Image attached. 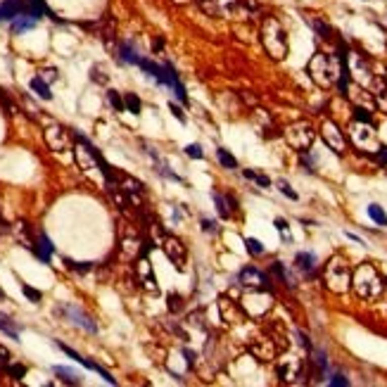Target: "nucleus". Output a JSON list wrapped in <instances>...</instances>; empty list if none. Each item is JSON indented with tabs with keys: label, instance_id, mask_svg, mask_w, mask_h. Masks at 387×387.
<instances>
[{
	"label": "nucleus",
	"instance_id": "obj_1",
	"mask_svg": "<svg viewBox=\"0 0 387 387\" xmlns=\"http://www.w3.org/2000/svg\"><path fill=\"white\" fill-rule=\"evenodd\" d=\"M352 287H354V292L359 294L361 299H378L380 292L385 290L382 276H380L378 269L368 262L359 264L354 269V273H352Z\"/></svg>",
	"mask_w": 387,
	"mask_h": 387
},
{
	"label": "nucleus",
	"instance_id": "obj_2",
	"mask_svg": "<svg viewBox=\"0 0 387 387\" xmlns=\"http://www.w3.org/2000/svg\"><path fill=\"white\" fill-rule=\"evenodd\" d=\"M307 74H309L314 81H316L321 88H328L333 85L340 76V57H333V55L325 53H316L307 64Z\"/></svg>",
	"mask_w": 387,
	"mask_h": 387
},
{
	"label": "nucleus",
	"instance_id": "obj_3",
	"mask_svg": "<svg viewBox=\"0 0 387 387\" xmlns=\"http://www.w3.org/2000/svg\"><path fill=\"white\" fill-rule=\"evenodd\" d=\"M262 43L266 48V53L271 55L273 60H283L287 55V38L283 26L278 24V19L266 17L262 24Z\"/></svg>",
	"mask_w": 387,
	"mask_h": 387
},
{
	"label": "nucleus",
	"instance_id": "obj_4",
	"mask_svg": "<svg viewBox=\"0 0 387 387\" xmlns=\"http://www.w3.org/2000/svg\"><path fill=\"white\" fill-rule=\"evenodd\" d=\"M323 280H325V287L330 292H335V294L347 292L349 287H352V271H349L347 262L340 259V256H333L330 262L325 264Z\"/></svg>",
	"mask_w": 387,
	"mask_h": 387
},
{
	"label": "nucleus",
	"instance_id": "obj_5",
	"mask_svg": "<svg viewBox=\"0 0 387 387\" xmlns=\"http://www.w3.org/2000/svg\"><path fill=\"white\" fill-rule=\"evenodd\" d=\"M287 145L294 147L297 152H309V147L314 145V138H316V131L309 121H297V124H290L283 131Z\"/></svg>",
	"mask_w": 387,
	"mask_h": 387
},
{
	"label": "nucleus",
	"instance_id": "obj_6",
	"mask_svg": "<svg viewBox=\"0 0 387 387\" xmlns=\"http://www.w3.org/2000/svg\"><path fill=\"white\" fill-rule=\"evenodd\" d=\"M159 245H162L166 259L174 264V269H176V271H183V269H186V262H188L186 245L178 240L176 235H171V233H164L162 238H159Z\"/></svg>",
	"mask_w": 387,
	"mask_h": 387
},
{
	"label": "nucleus",
	"instance_id": "obj_7",
	"mask_svg": "<svg viewBox=\"0 0 387 387\" xmlns=\"http://www.w3.org/2000/svg\"><path fill=\"white\" fill-rule=\"evenodd\" d=\"M321 138H323V143L333 150L335 155H345V152H347L345 133H342L340 126L335 124V121H330V119H325L323 124H321Z\"/></svg>",
	"mask_w": 387,
	"mask_h": 387
},
{
	"label": "nucleus",
	"instance_id": "obj_8",
	"mask_svg": "<svg viewBox=\"0 0 387 387\" xmlns=\"http://www.w3.org/2000/svg\"><path fill=\"white\" fill-rule=\"evenodd\" d=\"M238 283L247 290H271V278L264 271H259L256 266H245L240 273H238Z\"/></svg>",
	"mask_w": 387,
	"mask_h": 387
},
{
	"label": "nucleus",
	"instance_id": "obj_9",
	"mask_svg": "<svg viewBox=\"0 0 387 387\" xmlns=\"http://www.w3.org/2000/svg\"><path fill=\"white\" fill-rule=\"evenodd\" d=\"M133 271H136V280L140 283V287H145L147 292H157V290H159L157 278H155V269H152V264H150L147 256H138Z\"/></svg>",
	"mask_w": 387,
	"mask_h": 387
},
{
	"label": "nucleus",
	"instance_id": "obj_10",
	"mask_svg": "<svg viewBox=\"0 0 387 387\" xmlns=\"http://www.w3.org/2000/svg\"><path fill=\"white\" fill-rule=\"evenodd\" d=\"M278 378L283 382H297V378H302V359L299 356L278 359Z\"/></svg>",
	"mask_w": 387,
	"mask_h": 387
},
{
	"label": "nucleus",
	"instance_id": "obj_11",
	"mask_svg": "<svg viewBox=\"0 0 387 387\" xmlns=\"http://www.w3.org/2000/svg\"><path fill=\"white\" fill-rule=\"evenodd\" d=\"M219 314L226 323H242L245 321V309H242L240 302H235L231 297H219Z\"/></svg>",
	"mask_w": 387,
	"mask_h": 387
},
{
	"label": "nucleus",
	"instance_id": "obj_12",
	"mask_svg": "<svg viewBox=\"0 0 387 387\" xmlns=\"http://www.w3.org/2000/svg\"><path fill=\"white\" fill-rule=\"evenodd\" d=\"M249 354L254 356L256 361H273L278 354V345L271 337H256L249 345Z\"/></svg>",
	"mask_w": 387,
	"mask_h": 387
},
{
	"label": "nucleus",
	"instance_id": "obj_13",
	"mask_svg": "<svg viewBox=\"0 0 387 387\" xmlns=\"http://www.w3.org/2000/svg\"><path fill=\"white\" fill-rule=\"evenodd\" d=\"M352 140H354L356 147H361L366 152H375L378 150V138H375V131L371 128V124H361L352 131Z\"/></svg>",
	"mask_w": 387,
	"mask_h": 387
},
{
	"label": "nucleus",
	"instance_id": "obj_14",
	"mask_svg": "<svg viewBox=\"0 0 387 387\" xmlns=\"http://www.w3.org/2000/svg\"><path fill=\"white\" fill-rule=\"evenodd\" d=\"M64 314H67V318H69L71 323L81 325L83 330H88V333H98V325L93 323V318L88 316L85 311H81L78 307H64Z\"/></svg>",
	"mask_w": 387,
	"mask_h": 387
},
{
	"label": "nucleus",
	"instance_id": "obj_15",
	"mask_svg": "<svg viewBox=\"0 0 387 387\" xmlns=\"http://www.w3.org/2000/svg\"><path fill=\"white\" fill-rule=\"evenodd\" d=\"M26 12V0H5L0 3V22H12L15 17L24 15Z\"/></svg>",
	"mask_w": 387,
	"mask_h": 387
},
{
	"label": "nucleus",
	"instance_id": "obj_16",
	"mask_svg": "<svg viewBox=\"0 0 387 387\" xmlns=\"http://www.w3.org/2000/svg\"><path fill=\"white\" fill-rule=\"evenodd\" d=\"M316 264H318V259L314 252H297L294 254V269L302 271L304 276H314L316 273Z\"/></svg>",
	"mask_w": 387,
	"mask_h": 387
},
{
	"label": "nucleus",
	"instance_id": "obj_17",
	"mask_svg": "<svg viewBox=\"0 0 387 387\" xmlns=\"http://www.w3.org/2000/svg\"><path fill=\"white\" fill-rule=\"evenodd\" d=\"M46 140H48V145L53 147V150H64V147L69 145V136H67V131H64V128H60V126L48 128V131H46Z\"/></svg>",
	"mask_w": 387,
	"mask_h": 387
},
{
	"label": "nucleus",
	"instance_id": "obj_18",
	"mask_svg": "<svg viewBox=\"0 0 387 387\" xmlns=\"http://www.w3.org/2000/svg\"><path fill=\"white\" fill-rule=\"evenodd\" d=\"M33 254L38 256L40 262H50V256H53V252H55V245H53V240H50V238H48L46 233H40L38 235V242H36V245H33Z\"/></svg>",
	"mask_w": 387,
	"mask_h": 387
},
{
	"label": "nucleus",
	"instance_id": "obj_19",
	"mask_svg": "<svg viewBox=\"0 0 387 387\" xmlns=\"http://www.w3.org/2000/svg\"><path fill=\"white\" fill-rule=\"evenodd\" d=\"M36 22H38V19H33L31 15H19V17H15V19H12V33L29 31V29H33V26H36Z\"/></svg>",
	"mask_w": 387,
	"mask_h": 387
},
{
	"label": "nucleus",
	"instance_id": "obj_20",
	"mask_svg": "<svg viewBox=\"0 0 387 387\" xmlns=\"http://www.w3.org/2000/svg\"><path fill=\"white\" fill-rule=\"evenodd\" d=\"M31 91L36 95H38V98H43V100H53V93H50V85H48V81L43 76H33L31 78Z\"/></svg>",
	"mask_w": 387,
	"mask_h": 387
},
{
	"label": "nucleus",
	"instance_id": "obj_21",
	"mask_svg": "<svg viewBox=\"0 0 387 387\" xmlns=\"http://www.w3.org/2000/svg\"><path fill=\"white\" fill-rule=\"evenodd\" d=\"M53 371H55V375H60V380L67 382V385H81V375H78L76 371L67 368V366H55Z\"/></svg>",
	"mask_w": 387,
	"mask_h": 387
},
{
	"label": "nucleus",
	"instance_id": "obj_22",
	"mask_svg": "<svg viewBox=\"0 0 387 387\" xmlns=\"http://www.w3.org/2000/svg\"><path fill=\"white\" fill-rule=\"evenodd\" d=\"M119 60L126 62V64H138L140 62V55L136 53L133 43H121V46H119Z\"/></svg>",
	"mask_w": 387,
	"mask_h": 387
},
{
	"label": "nucleus",
	"instance_id": "obj_23",
	"mask_svg": "<svg viewBox=\"0 0 387 387\" xmlns=\"http://www.w3.org/2000/svg\"><path fill=\"white\" fill-rule=\"evenodd\" d=\"M217 159H219V164H221L224 169H238V159H235L226 147H219L217 150Z\"/></svg>",
	"mask_w": 387,
	"mask_h": 387
},
{
	"label": "nucleus",
	"instance_id": "obj_24",
	"mask_svg": "<svg viewBox=\"0 0 387 387\" xmlns=\"http://www.w3.org/2000/svg\"><path fill=\"white\" fill-rule=\"evenodd\" d=\"M0 330H3L5 335H10L12 340H19V328H17L5 314H0Z\"/></svg>",
	"mask_w": 387,
	"mask_h": 387
},
{
	"label": "nucleus",
	"instance_id": "obj_25",
	"mask_svg": "<svg viewBox=\"0 0 387 387\" xmlns=\"http://www.w3.org/2000/svg\"><path fill=\"white\" fill-rule=\"evenodd\" d=\"M124 107L126 112H131V114H140V109H143V102L136 93H126L124 95Z\"/></svg>",
	"mask_w": 387,
	"mask_h": 387
},
{
	"label": "nucleus",
	"instance_id": "obj_26",
	"mask_svg": "<svg viewBox=\"0 0 387 387\" xmlns=\"http://www.w3.org/2000/svg\"><path fill=\"white\" fill-rule=\"evenodd\" d=\"M211 197H214V204H217L219 217H221V219H231V207H228V200H226L224 195L214 193V195H211Z\"/></svg>",
	"mask_w": 387,
	"mask_h": 387
},
{
	"label": "nucleus",
	"instance_id": "obj_27",
	"mask_svg": "<svg viewBox=\"0 0 387 387\" xmlns=\"http://www.w3.org/2000/svg\"><path fill=\"white\" fill-rule=\"evenodd\" d=\"M354 121H356V124H373V112L368 107L356 105V107H354Z\"/></svg>",
	"mask_w": 387,
	"mask_h": 387
},
{
	"label": "nucleus",
	"instance_id": "obj_28",
	"mask_svg": "<svg viewBox=\"0 0 387 387\" xmlns=\"http://www.w3.org/2000/svg\"><path fill=\"white\" fill-rule=\"evenodd\" d=\"M368 217H371L378 226H387V214L380 204H368Z\"/></svg>",
	"mask_w": 387,
	"mask_h": 387
},
{
	"label": "nucleus",
	"instance_id": "obj_29",
	"mask_svg": "<svg viewBox=\"0 0 387 387\" xmlns=\"http://www.w3.org/2000/svg\"><path fill=\"white\" fill-rule=\"evenodd\" d=\"M309 22H311V26H314V31H316L321 38H325V40L333 38V29H330L325 22H321V19H309Z\"/></svg>",
	"mask_w": 387,
	"mask_h": 387
},
{
	"label": "nucleus",
	"instance_id": "obj_30",
	"mask_svg": "<svg viewBox=\"0 0 387 387\" xmlns=\"http://www.w3.org/2000/svg\"><path fill=\"white\" fill-rule=\"evenodd\" d=\"M138 67L145 71L147 76H152V78H157V76H159V71H162V64H155L152 60H143V57H140Z\"/></svg>",
	"mask_w": 387,
	"mask_h": 387
},
{
	"label": "nucleus",
	"instance_id": "obj_31",
	"mask_svg": "<svg viewBox=\"0 0 387 387\" xmlns=\"http://www.w3.org/2000/svg\"><path fill=\"white\" fill-rule=\"evenodd\" d=\"M242 174H245V178L254 181L256 186H262V188H269V186H271V178L264 176V174H256V171H252V169H245Z\"/></svg>",
	"mask_w": 387,
	"mask_h": 387
},
{
	"label": "nucleus",
	"instance_id": "obj_32",
	"mask_svg": "<svg viewBox=\"0 0 387 387\" xmlns=\"http://www.w3.org/2000/svg\"><path fill=\"white\" fill-rule=\"evenodd\" d=\"M271 273H273V276H278V278L283 280V283H287V285H290V287L294 285V283H292V278H290V273L285 271V266H283V264H280V262H273V264H271Z\"/></svg>",
	"mask_w": 387,
	"mask_h": 387
},
{
	"label": "nucleus",
	"instance_id": "obj_33",
	"mask_svg": "<svg viewBox=\"0 0 387 387\" xmlns=\"http://www.w3.org/2000/svg\"><path fill=\"white\" fill-rule=\"evenodd\" d=\"M245 247H247V252L252 256H262L264 252H266V247H264L262 242L256 240V238H247V240H245Z\"/></svg>",
	"mask_w": 387,
	"mask_h": 387
},
{
	"label": "nucleus",
	"instance_id": "obj_34",
	"mask_svg": "<svg viewBox=\"0 0 387 387\" xmlns=\"http://www.w3.org/2000/svg\"><path fill=\"white\" fill-rule=\"evenodd\" d=\"M276 186H278V190H280V193H283V195H285L287 200H292V202H297V200H299V195L294 193V190H292V186L287 183L285 178H278V183H276Z\"/></svg>",
	"mask_w": 387,
	"mask_h": 387
},
{
	"label": "nucleus",
	"instance_id": "obj_35",
	"mask_svg": "<svg viewBox=\"0 0 387 387\" xmlns=\"http://www.w3.org/2000/svg\"><path fill=\"white\" fill-rule=\"evenodd\" d=\"M64 264H67V269H71V271H76V273H88L93 269L91 262H71V259H64Z\"/></svg>",
	"mask_w": 387,
	"mask_h": 387
},
{
	"label": "nucleus",
	"instance_id": "obj_36",
	"mask_svg": "<svg viewBox=\"0 0 387 387\" xmlns=\"http://www.w3.org/2000/svg\"><path fill=\"white\" fill-rule=\"evenodd\" d=\"M107 100H109V105L116 109V112H124V98L119 95V91H107Z\"/></svg>",
	"mask_w": 387,
	"mask_h": 387
},
{
	"label": "nucleus",
	"instance_id": "obj_37",
	"mask_svg": "<svg viewBox=\"0 0 387 387\" xmlns=\"http://www.w3.org/2000/svg\"><path fill=\"white\" fill-rule=\"evenodd\" d=\"M166 299H169V302H166V307H169L171 314H181V311H183V299H181L176 292H171Z\"/></svg>",
	"mask_w": 387,
	"mask_h": 387
},
{
	"label": "nucleus",
	"instance_id": "obj_38",
	"mask_svg": "<svg viewBox=\"0 0 387 387\" xmlns=\"http://www.w3.org/2000/svg\"><path fill=\"white\" fill-rule=\"evenodd\" d=\"M22 292H24V297H26V299H31L33 304H38L40 299H43V294H40L36 287H31V285H22Z\"/></svg>",
	"mask_w": 387,
	"mask_h": 387
},
{
	"label": "nucleus",
	"instance_id": "obj_39",
	"mask_svg": "<svg viewBox=\"0 0 387 387\" xmlns=\"http://www.w3.org/2000/svg\"><path fill=\"white\" fill-rule=\"evenodd\" d=\"M5 371H8L15 380H22L24 375H26V366H24V364H10Z\"/></svg>",
	"mask_w": 387,
	"mask_h": 387
},
{
	"label": "nucleus",
	"instance_id": "obj_40",
	"mask_svg": "<svg viewBox=\"0 0 387 387\" xmlns=\"http://www.w3.org/2000/svg\"><path fill=\"white\" fill-rule=\"evenodd\" d=\"M273 226H276V231L283 235V240L290 242V226H287L285 219H276V221H273Z\"/></svg>",
	"mask_w": 387,
	"mask_h": 387
},
{
	"label": "nucleus",
	"instance_id": "obj_41",
	"mask_svg": "<svg viewBox=\"0 0 387 387\" xmlns=\"http://www.w3.org/2000/svg\"><path fill=\"white\" fill-rule=\"evenodd\" d=\"M183 150H186V155L190 157V159H202V157H204V150H202L200 145H195V143L193 145H186Z\"/></svg>",
	"mask_w": 387,
	"mask_h": 387
},
{
	"label": "nucleus",
	"instance_id": "obj_42",
	"mask_svg": "<svg viewBox=\"0 0 387 387\" xmlns=\"http://www.w3.org/2000/svg\"><path fill=\"white\" fill-rule=\"evenodd\" d=\"M328 385H333V387H347L349 385V380L345 378V375H330V380H328Z\"/></svg>",
	"mask_w": 387,
	"mask_h": 387
},
{
	"label": "nucleus",
	"instance_id": "obj_43",
	"mask_svg": "<svg viewBox=\"0 0 387 387\" xmlns=\"http://www.w3.org/2000/svg\"><path fill=\"white\" fill-rule=\"evenodd\" d=\"M10 366V352L5 347H0V371H5Z\"/></svg>",
	"mask_w": 387,
	"mask_h": 387
},
{
	"label": "nucleus",
	"instance_id": "obj_44",
	"mask_svg": "<svg viewBox=\"0 0 387 387\" xmlns=\"http://www.w3.org/2000/svg\"><path fill=\"white\" fill-rule=\"evenodd\" d=\"M202 231L217 233V231H219V228H217V221H211V219H202Z\"/></svg>",
	"mask_w": 387,
	"mask_h": 387
},
{
	"label": "nucleus",
	"instance_id": "obj_45",
	"mask_svg": "<svg viewBox=\"0 0 387 387\" xmlns=\"http://www.w3.org/2000/svg\"><path fill=\"white\" fill-rule=\"evenodd\" d=\"M171 112H174V116H176L178 121H183V124H186V121H188V116H186V112H183V109L178 107V105H171Z\"/></svg>",
	"mask_w": 387,
	"mask_h": 387
},
{
	"label": "nucleus",
	"instance_id": "obj_46",
	"mask_svg": "<svg viewBox=\"0 0 387 387\" xmlns=\"http://www.w3.org/2000/svg\"><path fill=\"white\" fill-rule=\"evenodd\" d=\"M375 159H378L380 164H387V145H382V147L375 150Z\"/></svg>",
	"mask_w": 387,
	"mask_h": 387
},
{
	"label": "nucleus",
	"instance_id": "obj_47",
	"mask_svg": "<svg viewBox=\"0 0 387 387\" xmlns=\"http://www.w3.org/2000/svg\"><path fill=\"white\" fill-rule=\"evenodd\" d=\"M152 50H155V53H159V50H164V38H162V36H157V38L152 40Z\"/></svg>",
	"mask_w": 387,
	"mask_h": 387
},
{
	"label": "nucleus",
	"instance_id": "obj_48",
	"mask_svg": "<svg viewBox=\"0 0 387 387\" xmlns=\"http://www.w3.org/2000/svg\"><path fill=\"white\" fill-rule=\"evenodd\" d=\"M43 74H46L48 81H55V78H57V71H55V69H46Z\"/></svg>",
	"mask_w": 387,
	"mask_h": 387
},
{
	"label": "nucleus",
	"instance_id": "obj_49",
	"mask_svg": "<svg viewBox=\"0 0 387 387\" xmlns=\"http://www.w3.org/2000/svg\"><path fill=\"white\" fill-rule=\"evenodd\" d=\"M347 238L349 240H354V242H359V245H364V240H361L359 235H354V233H347Z\"/></svg>",
	"mask_w": 387,
	"mask_h": 387
},
{
	"label": "nucleus",
	"instance_id": "obj_50",
	"mask_svg": "<svg viewBox=\"0 0 387 387\" xmlns=\"http://www.w3.org/2000/svg\"><path fill=\"white\" fill-rule=\"evenodd\" d=\"M382 285H385V287H387V276H385V278H382Z\"/></svg>",
	"mask_w": 387,
	"mask_h": 387
},
{
	"label": "nucleus",
	"instance_id": "obj_51",
	"mask_svg": "<svg viewBox=\"0 0 387 387\" xmlns=\"http://www.w3.org/2000/svg\"><path fill=\"white\" fill-rule=\"evenodd\" d=\"M3 297H5V292H3V290H0V299H3Z\"/></svg>",
	"mask_w": 387,
	"mask_h": 387
}]
</instances>
